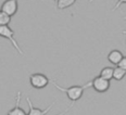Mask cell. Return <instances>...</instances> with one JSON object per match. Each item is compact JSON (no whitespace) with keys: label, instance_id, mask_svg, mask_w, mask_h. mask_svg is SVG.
<instances>
[{"label":"cell","instance_id":"cell-11","mask_svg":"<svg viewBox=\"0 0 126 115\" xmlns=\"http://www.w3.org/2000/svg\"><path fill=\"white\" fill-rule=\"evenodd\" d=\"M125 75H126V71L125 70L121 69L120 66H117V67H115V69H114L113 78L115 80H122L123 78L125 77Z\"/></svg>","mask_w":126,"mask_h":115},{"label":"cell","instance_id":"cell-18","mask_svg":"<svg viewBox=\"0 0 126 115\" xmlns=\"http://www.w3.org/2000/svg\"><path fill=\"white\" fill-rule=\"evenodd\" d=\"M58 1H59V0H56V2H58Z\"/></svg>","mask_w":126,"mask_h":115},{"label":"cell","instance_id":"cell-19","mask_svg":"<svg viewBox=\"0 0 126 115\" xmlns=\"http://www.w3.org/2000/svg\"><path fill=\"white\" fill-rule=\"evenodd\" d=\"M7 115H8V114H7Z\"/></svg>","mask_w":126,"mask_h":115},{"label":"cell","instance_id":"cell-7","mask_svg":"<svg viewBox=\"0 0 126 115\" xmlns=\"http://www.w3.org/2000/svg\"><path fill=\"white\" fill-rule=\"evenodd\" d=\"M15 106L12 110H10L8 112V115H27V113H25V111L20 106V101H21V91L16 93V99H15Z\"/></svg>","mask_w":126,"mask_h":115},{"label":"cell","instance_id":"cell-2","mask_svg":"<svg viewBox=\"0 0 126 115\" xmlns=\"http://www.w3.org/2000/svg\"><path fill=\"white\" fill-rule=\"evenodd\" d=\"M0 36L3 38L8 39V40H10V43H12V46L15 48V50L19 52L20 54H24V52L21 50L19 43H17L16 39L14 37V32H13L12 28L9 27V25H2L0 26Z\"/></svg>","mask_w":126,"mask_h":115},{"label":"cell","instance_id":"cell-8","mask_svg":"<svg viewBox=\"0 0 126 115\" xmlns=\"http://www.w3.org/2000/svg\"><path fill=\"white\" fill-rule=\"evenodd\" d=\"M123 58H124L123 53L120 50H116V49L112 50L109 54H108V60H109V62H111V63L114 64V65H119Z\"/></svg>","mask_w":126,"mask_h":115},{"label":"cell","instance_id":"cell-12","mask_svg":"<svg viewBox=\"0 0 126 115\" xmlns=\"http://www.w3.org/2000/svg\"><path fill=\"white\" fill-rule=\"evenodd\" d=\"M11 22V16L4 12H0V26L9 25Z\"/></svg>","mask_w":126,"mask_h":115},{"label":"cell","instance_id":"cell-1","mask_svg":"<svg viewBox=\"0 0 126 115\" xmlns=\"http://www.w3.org/2000/svg\"><path fill=\"white\" fill-rule=\"evenodd\" d=\"M50 83H52V85H53L57 89L65 92V95L67 96V98H69L73 103L76 102V101H78L80 98H82L84 91L87 89V88L93 87V82H88L87 84L82 85V86H72V87H69V88H64V87L59 86L53 79H50Z\"/></svg>","mask_w":126,"mask_h":115},{"label":"cell","instance_id":"cell-6","mask_svg":"<svg viewBox=\"0 0 126 115\" xmlns=\"http://www.w3.org/2000/svg\"><path fill=\"white\" fill-rule=\"evenodd\" d=\"M26 101H27V104H28V113H27V115H46L49 112V110H51L52 106H53L54 103H56L53 101L50 105L47 106L45 110H41V109H38V108L33 106V104H32V101H31L30 98H26Z\"/></svg>","mask_w":126,"mask_h":115},{"label":"cell","instance_id":"cell-16","mask_svg":"<svg viewBox=\"0 0 126 115\" xmlns=\"http://www.w3.org/2000/svg\"><path fill=\"white\" fill-rule=\"evenodd\" d=\"M124 20H125V21H126V17H124ZM122 34H124V35H126V32H123V33H122Z\"/></svg>","mask_w":126,"mask_h":115},{"label":"cell","instance_id":"cell-13","mask_svg":"<svg viewBox=\"0 0 126 115\" xmlns=\"http://www.w3.org/2000/svg\"><path fill=\"white\" fill-rule=\"evenodd\" d=\"M123 3H126V0H117L116 3H115V6L113 7V9H112V11H115L116 9H119V8L122 6Z\"/></svg>","mask_w":126,"mask_h":115},{"label":"cell","instance_id":"cell-5","mask_svg":"<svg viewBox=\"0 0 126 115\" xmlns=\"http://www.w3.org/2000/svg\"><path fill=\"white\" fill-rule=\"evenodd\" d=\"M19 9L17 0H4L1 4V12H4L9 14L10 16L14 15Z\"/></svg>","mask_w":126,"mask_h":115},{"label":"cell","instance_id":"cell-3","mask_svg":"<svg viewBox=\"0 0 126 115\" xmlns=\"http://www.w3.org/2000/svg\"><path fill=\"white\" fill-rule=\"evenodd\" d=\"M30 83H31L32 87L36 88V89H43V88L47 87L49 85L50 79L45 74L35 73V74H32L30 76Z\"/></svg>","mask_w":126,"mask_h":115},{"label":"cell","instance_id":"cell-17","mask_svg":"<svg viewBox=\"0 0 126 115\" xmlns=\"http://www.w3.org/2000/svg\"><path fill=\"white\" fill-rule=\"evenodd\" d=\"M94 1V0H89V2H93Z\"/></svg>","mask_w":126,"mask_h":115},{"label":"cell","instance_id":"cell-14","mask_svg":"<svg viewBox=\"0 0 126 115\" xmlns=\"http://www.w3.org/2000/svg\"><path fill=\"white\" fill-rule=\"evenodd\" d=\"M117 66H120L121 69H123V70H125V71H126V57L123 58L122 61L120 62V64L117 65Z\"/></svg>","mask_w":126,"mask_h":115},{"label":"cell","instance_id":"cell-9","mask_svg":"<svg viewBox=\"0 0 126 115\" xmlns=\"http://www.w3.org/2000/svg\"><path fill=\"white\" fill-rule=\"evenodd\" d=\"M113 74H114V69L113 67L106 66V67H103V69L101 70L100 75H99V76H101L102 78H104V79L111 80L112 78H113Z\"/></svg>","mask_w":126,"mask_h":115},{"label":"cell","instance_id":"cell-10","mask_svg":"<svg viewBox=\"0 0 126 115\" xmlns=\"http://www.w3.org/2000/svg\"><path fill=\"white\" fill-rule=\"evenodd\" d=\"M76 2V0H59L57 2V9L58 10H64L66 8L72 7Z\"/></svg>","mask_w":126,"mask_h":115},{"label":"cell","instance_id":"cell-15","mask_svg":"<svg viewBox=\"0 0 126 115\" xmlns=\"http://www.w3.org/2000/svg\"><path fill=\"white\" fill-rule=\"evenodd\" d=\"M72 105H73V102L72 103H71V105L69 106V108H67L66 110H64V111H63V112H61V113H59V114H56V115H65V114H66L67 113V112H69L70 111V109L71 108H72Z\"/></svg>","mask_w":126,"mask_h":115},{"label":"cell","instance_id":"cell-4","mask_svg":"<svg viewBox=\"0 0 126 115\" xmlns=\"http://www.w3.org/2000/svg\"><path fill=\"white\" fill-rule=\"evenodd\" d=\"M91 82H93V88L99 93L107 92L110 88V80L104 79L101 76L94 77Z\"/></svg>","mask_w":126,"mask_h":115}]
</instances>
